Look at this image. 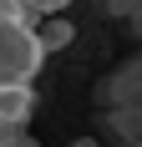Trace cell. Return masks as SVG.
Masks as SVG:
<instances>
[{
  "mask_svg": "<svg viewBox=\"0 0 142 147\" xmlns=\"http://www.w3.org/2000/svg\"><path fill=\"white\" fill-rule=\"evenodd\" d=\"M36 117V81H0V127L20 132Z\"/></svg>",
  "mask_w": 142,
  "mask_h": 147,
  "instance_id": "cell-2",
  "label": "cell"
},
{
  "mask_svg": "<svg viewBox=\"0 0 142 147\" xmlns=\"http://www.w3.org/2000/svg\"><path fill=\"white\" fill-rule=\"evenodd\" d=\"M36 26H41V41H46V51H61V46H71V41H76V26L66 20V10H56V15H41Z\"/></svg>",
  "mask_w": 142,
  "mask_h": 147,
  "instance_id": "cell-3",
  "label": "cell"
},
{
  "mask_svg": "<svg viewBox=\"0 0 142 147\" xmlns=\"http://www.w3.org/2000/svg\"><path fill=\"white\" fill-rule=\"evenodd\" d=\"M51 61L41 41V26L30 15H0V81H36L41 66Z\"/></svg>",
  "mask_w": 142,
  "mask_h": 147,
  "instance_id": "cell-1",
  "label": "cell"
},
{
  "mask_svg": "<svg viewBox=\"0 0 142 147\" xmlns=\"http://www.w3.org/2000/svg\"><path fill=\"white\" fill-rule=\"evenodd\" d=\"M15 10V0H0V15H10ZM15 15H20V10H15Z\"/></svg>",
  "mask_w": 142,
  "mask_h": 147,
  "instance_id": "cell-6",
  "label": "cell"
},
{
  "mask_svg": "<svg viewBox=\"0 0 142 147\" xmlns=\"http://www.w3.org/2000/svg\"><path fill=\"white\" fill-rule=\"evenodd\" d=\"M0 147H30L26 137H15V132H0Z\"/></svg>",
  "mask_w": 142,
  "mask_h": 147,
  "instance_id": "cell-5",
  "label": "cell"
},
{
  "mask_svg": "<svg viewBox=\"0 0 142 147\" xmlns=\"http://www.w3.org/2000/svg\"><path fill=\"white\" fill-rule=\"evenodd\" d=\"M71 0H15V10L20 15H30V20H41V15H56V10H66Z\"/></svg>",
  "mask_w": 142,
  "mask_h": 147,
  "instance_id": "cell-4",
  "label": "cell"
},
{
  "mask_svg": "<svg viewBox=\"0 0 142 147\" xmlns=\"http://www.w3.org/2000/svg\"><path fill=\"white\" fill-rule=\"evenodd\" d=\"M81 147H91V142H81Z\"/></svg>",
  "mask_w": 142,
  "mask_h": 147,
  "instance_id": "cell-7",
  "label": "cell"
}]
</instances>
